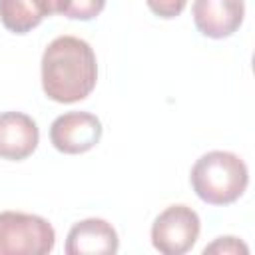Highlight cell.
<instances>
[{
  "label": "cell",
  "mask_w": 255,
  "mask_h": 255,
  "mask_svg": "<svg viewBox=\"0 0 255 255\" xmlns=\"http://www.w3.org/2000/svg\"><path fill=\"white\" fill-rule=\"evenodd\" d=\"M98 82V62L92 46L76 36L54 38L42 54V88L58 104L86 100Z\"/></svg>",
  "instance_id": "obj_1"
},
{
  "label": "cell",
  "mask_w": 255,
  "mask_h": 255,
  "mask_svg": "<svg viewBox=\"0 0 255 255\" xmlns=\"http://www.w3.org/2000/svg\"><path fill=\"white\" fill-rule=\"evenodd\" d=\"M191 187L209 205H229L237 201L249 183L245 161L231 151H209L191 167Z\"/></svg>",
  "instance_id": "obj_2"
},
{
  "label": "cell",
  "mask_w": 255,
  "mask_h": 255,
  "mask_svg": "<svg viewBox=\"0 0 255 255\" xmlns=\"http://www.w3.org/2000/svg\"><path fill=\"white\" fill-rule=\"evenodd\" d=\"M54 227L40 215L0 213V255H46L54 249Z\"/></svg>",
  "instance_id": "obj_3"
},
{
  "label": "cell",
  "mask_w": 255,
  "mask_h": 255,
  "mask_svg": "<svg viewBox=\"0 0 255 255\" xmlns=\"http://www.w3.org/2000/svg\"><path fill=\"white\" fill-rule=\"evenodd\" d=\"M199 229V215L191 207L169 205L151 225V243L163 255H183L195 245Z\"/></svg>",
  "instance_id": "obj_4"
},
{
  "label": "cell",
  "mask_w": 255,
  "mask_h": 255,
  "mask_svg": "<svg viewBox=\"0 0 255 255\" xmlns=\"http://www.w3.org/2000/svg\"><path fill=\"white\" fill-rule=\"evenodd\" d=\"M102 137V124L90 112H68L58 116L50 126V141L62 153L90 151Z\"/></svg>",
  "instance_id": "obj_5"
},
{
  "label": "cell",
  "mask_w": 255,
  "mask_h": 255,
  "mask_svg": "<svg viewBox=\"0 0 255 255\" xmlns=\"http://www.w3.org/2000/svg\"><path fill=\"white\" fill-rule=\"evenodd\" d=\"M245 16L243 0H193V22L207 38H227L239 30Z\"/></svg>",
  "instance_id": "obj_6"
},
{
  "label": "cell",
  "mask_w": 255,
  "mask_h": 255,
  "mask_svg": "<svg viewBox=\"0 0 255 255\" xmlns=\"http://www.w3.org/2000/svg\"><path fill=\"white\" fill-rule=\"evenodd\" d=\"M40 131L36 122L22 112L0 114V157L22 161L38 147Z\"/></svg>",
  "instance_id": "obj_7"
},
{
  "label": "cell",
  "mask_w": 255,
  "mask_h": 255,
  "mask_svg": "<svg viewBox=\"0 0 255 255\" xmlns=\"http://www.w3.org/2000/svg\"><path fill=\"white\" fill-rule=\"evenodd\" d=\"M118 247L120 239L116 229L106 219L98 217L78 221L66 237L68 255H114Z\"/></svg>",
  "instance_id": "obj_8"
},
{
  "label": "cell",
  "mask_w": 255,
  "mask_h": 255,
  "mask_svg": "<svg viewBox=\"0 0 255 255\" xmlns=\"http://www.w3.org/2000/svg\"><path fill=\"white\" fill-rule=\"evenodd\" d=\"M0 20L6 30L26 34L44 20V14L38 0H0Z\"/></svg>",
  "instance_id": "obj_9"
},
{
  "label": "cell",
  "mask_w": 255,
  "mask_h": 255,
  "mask_svg": "<svg viewBox=\"0 0 255 255\" xmlns=\"http://www.w3.org/2000/svg\"><path fill=\"white\" fill-rule=\"evenodd\" d=\"M106 6V0H66L62 16L72 20H92Z\"/></svg>",
  "instance_id": "obj_10"
},
{
  "label": "cell",
  "mask_w": 255,
  "mask_h": 255,
  "mask_svg": "<svg viewBox=\"0 0 255 255\" xmlns=\"http://www.w3.org/2000/svg\"><path fill=\"white\" fill-rule=\"evenodd\" d=\"M203 253H217V255H247L249 253V247L239 241L237 237H217L211 245H207L203 249Z\"/></svg>",
  "instance_id": "obj_11"
},
{
  "label": "cell",
  "mask_w": 255,
  "mask_h": 255,
  "mask_svg": "<svg viewBox=\"0 0 255 255\" xmlns=\"http://www.w3.org/2000/svg\"><path fill=\"white\" fill-rule=\"evenodd\" d=\"M149 10L159 18H175L183 12L187 0H145Z\"/></svg>",
  "instance_id": "obj_12"
}]
</instances>
